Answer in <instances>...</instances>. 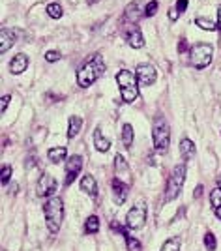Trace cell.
I'll list each match as a JSON object with an SVG mask.
<instances>
[{"label": "cell", "instance_id": "cell-16", "mask_svg": "<svg viewBox=\"0 0 221 251\" xmlns=\"http://www.w3.org/2000/svg\"><path fill=\"white\" fill-rule=\"evenodd\" d=\"M83 118L81 116H69L68 120V139H73V137H77L79 133H81V129H83Z\"/></svg>", "mask_w": 221, "mask_h": 251}, {"label": "cell", "instance_id": "cell-2", "mask_svg": "<svg viewBox=\"0 0 221 251\" xmlns=\"http://www.w3.org/2000/svg\"><path fill=\"white\" fill-rule=\"evenodd\" d=\"M43 214H45V221H47V229L56 235L62 227L64 221V203L60 197H49V201L43 204Z\"/></svg>", "mask_w": 221, "mask_h": 251}, {"label": "cell", "instance_id": "cell-14", "mask_svg": "<svg viewBox=\"0 0 221 251\" xmlns=\"http://www.w3.org/2000/svg\"><path fill=\"white\" fill-rule=\"evenodd\" d=\"M27 68H28V56L23 55V53L15 55L12 58V62H10V73L12 75H19V73H23Z\"/></svg>", "mask_w": 221, "mask_h": 251}, {"label": "cell", "instance_id": "cell-26", "mask_svg": "<svg viewBox=\"0 0 221 251\" xmlns=\"http://www.w3.org/2000/svg\"><path fill=\"white\" fill-rule=\"evenodd\" d=\"M126 246H127V251H141L142 250V244L141 240H137L135 236H126Z\"/></svg>", "mask_w": 221, "mask_h": 251}, {"label": "cell", "instance_id": "cell-11", "mask_svg": "<svg viewBox=\"0 0 221 251\" xmlns=\"http://www.w3.org/2000/svg\"><path fill=\"white\" fill-rule=\"evenodd\" d=\"M114 178L127 182V184L131 182V171H129V165H127V161L124 159L122 154L114 156Z\"/></svg>", "mask_w": 221, "mask_h": 251}, {"label": "cell", "instance_id": "cell-8", "mask_svg": "<svg viewBox=\"0 0 221 251\" xmlns=\"http://www.w3.org/2000/svg\"><path fill=\"white\" fill-rule=\"evenodd\" d=\"M81 169H83V157H81L79 154L69 156V159L66 161V178H64V186H71L73 180L81 174Z\"/></svg>", "mask_w": 221, "mask_h": 251}, {"label": "cell", "instance_id": "cell-3", "mask_svg": "<svg viewBox=\"0 0 221 251\" xmlns=\"http://www.w3.org/2000/svg\"><path fill=\"white\" fill-rule=\"evenodd\" d=\"M116 83L120 88V96L124 103H133L139 98V81L137 77L127 70H120L116 73Z\"/></svg>", "mask_w": 221, "mask_h": 251}, {"label": "cell", "instance_id": "cell-25", "mask_svg": "<svg viewBox=\"0 0 221 251\" xmlns=\"http://www.w3.org/2000/svg\"><path fill=\"white\" fill-rule=\"evenodd\" d=\"M47 14L53 19H60L62 14H64V10H62V6L58 2H51V4H47Z\"/></svg>", "mask_w": 221, "mask_h": 251}, {"label": "cell", "instance_id": "cell-33", "mask_svg": "<svg viewBox=\"0 0 221 251\" xmlns=\"http://www.w3.org/2000/svg\"><path fill=\"white\" fill-rule=\"evenodd\" d=\"M135 10H137V4H129V6H127V12H126V17H129V19H137Z\"/></svg>", "mask_w": 221, "mask_h": 251}, {"label": "cell", "instance_id": "cell-37", "mask_svg": "<svg viewBox=\"0 0 221 251\" xmlns=\"http://www.w3.org/2000/svg\"><path fill=\"white\" fill-rule=\"evenodd\" d=\"M188 49V42L186 40H180V43H178V53H184Z\"/></svg>", "mask_w": 221, "mask_h": 251}, {"label": "cell", "instance_id": "cell-15", "mask_svg": "<svg viewBox=\"0 0 221 251\" xmlns=\"http://www.w3.org/2000/svg\"><path fill=\"white\" fill-rule=\"evenodd\" d=\"M81 189H83L86 195H90L92 199L97 197V182L92 174H84L81 178Z\"/></svg>", "mask_w": 221, "mask_h": 251}, {"label": "cell", "instance_id": "cell-19", "mask_svg": "<svg viewBox=\"0 0 221 251\" xmlns=\"http://www.w3.org/2000/svg\"><path fill=\"white\" fill-rule=\"evenodd\" d=\"M94 146H96L97 152H107L110 148V139L103 137V133H101L99 127L94 129Z\"/></svg>", "mask_w": 221, "mask_h": 251}, {"label": "cell", "instance_id": "cell-28", "mask_svg": "<svg viewBox=\"0 0 221 251\" xmlns=\"http://www.w3.org/2000/svg\"><path fill=\"white\" fill-rule=\"evenodd\" d=\"M210 203L214 208H220L221 206V188H214L210 191Z\"/></svg>", "mask_w": 221, "mask_h": 251}, {"label": "cell", "instance_id": "cell-30", "mask_svg": "<svg viewBox=\"0 0 221 251\" xmlns=\"http://www.w3.org/2000/svg\"><path fill=\"white\" fill-rule=\"evenodd\" d=\"M10 180H12V167L4 165L2 167V186L6 188V184H10Z\"/></svg>", "mask_w": 221, "mask_h": 251}, {"label": "cell", "instance_id": "cell-20", "mask_svg": "<svg viewBox=\"0 0 221 251\" xmlns=\"http://www.w3.org/2000/svg\"><path fill=\"white\" fill-rule=\"evenodd\" d=\"M66 156H68L66 146H55V148H49V152H47V157H49L51 163H60V161H64Z\"/></svg>", "mask_w": 221, "mask_h": 251}, {"label": "cell", "instance_id": "cell-42", "mask_svg": "<svg viewBox=\"0 0 221 251\" xmlns=\"http://www.w3.org/2000/svg\"><path fill=\"white\" fill-rule=\"evenodd\" d=\"M220 184H221V180H220ZM220 188H221V186H220Z\"/></svg>", "mask_w": 221, "mask_h": 251}, {"label": "cell", "instance_id": "cell-13", "mask_svg": "<svg viewBox=\"0 0 221 251\" xmlns=\"http://www.w3.org/2000/svg\"><path fill=\"white\" fill-rule=\"evenodd\" d=\"M14 43H15V30L4 27L0 30V55H6V51L12 49Z\"/></svg>", "mask_w": 221, "mask_h": 251}, {"label": "cell", "instance_id": "cell-6", "mask_svg": "<svg viewBox=\"0 0 221 251\" xmlns=\"http://www.w3.org/2000/svg\"><path fill=\"white\" fill-rule=\"evenodd\" d=\"M212 56H214V47L210 43H195L189 53V60L195 70H205L210 66Z\"/></svg>", "mask_w": 221, "mask_h": 251}, {"label": "cell", "instance_id": "cell-40", "mask_svg": "<svg viewBox=\"0 0 221 251\" xmlns=\"http://www.w3.org/2000/svg\"><path fill=\"white\" fill-rule=\"evenodd\" d=\"M214 212H216V218H220L221 220V206L220 208H214Z\"/></svg>", "mask_w": 221, "mask_h": 251}, {"label": "cell", "instance_id": "cell-31", "mask_svg": "<svg viewBox=\"0 0 221 251\" xmlns=\"http://www.w3.org/2000/svg\"><path fill=\"white\" fill-rule=\"evenodd\" d=\"M109 227L110 229H112V231H116V233H120V235H122V236H127V235H129V233H127V229H126V227H122V225H118V221H110L109 223Z\"/></svg>", "mask_w": 221, "mask_h": 251}, {"label": "cell", "instance_id": "cell-12", "mask_svg": "<svg viewBox=\"0 0 221 251\" xmlns=\"http://www.w3.org/2000/svg\"><path fill=\"white\" fill-rule=\"evenodd\" d=\"M110 188H112V199H114V203H116L118 206L124 204L126 199H127V191H129V184L118 180V178H112Z\"/></svg>", "mask_w": 221, "mask_h": 251}, {"label": "cell", "instance_id": "cell-21", "mask_svg": "<svg viewBox=\"0 0 221 251\" xmlns=\"http://www.w3.org/2000/svg\"><path fill=\"white\" fill-rule=\"evenodd\" d=\"M99 231V218L97 216H88V220L84 221V233L86 235H96Z\"/></svg>", "mask_w": 221, "mask_h": 251}, {"label": "cell", "instance_id": "cell-17", "mask_svg": "<svg viewBox=\"0 0 221 251\" xmlns=\"http://www.w3.org/2000/svg\"><path fill=\"white\" fill-rule=\"evenodd\" d=\"M195 150H197V148H195V144L191 139H186V137H184V139L180 141V156H182L184 161L191 159L195 156Z\"/></svg>", "mask_w": 221, "mask_h": 251}, {"label": "cell", "instance_id": "cell-39", "mask_svg": "<svg viewBox=\"0 0 221 251\" xmlns=\"http://www.w3.org/2000/svg\"><path fill=\"white\" fill-rule=\"evenodd\" d=\"M218 27H220L221 30V6H220V10H218Z\"/></svg>", "mask_w": 221, "mask_h": 251}, {"label": "cell", "instance_id": "cell-18", "mask_svg": "<svg viewBox=\"0 0 221 251\" xmlns=\"http://www.w3.org/2000/svg\"><path fill=\"white\" fill-rule=\"evenodd\" d=\"M126 38H127L129 47H133V49H141V47L144 45V36H142V32H141L139 28H131Z\"/></svg>", "mask_w": 221, "mask_h": 251}, {"label": "cell", "instance_id": "cell-24", "mask_svg": "<svg viewBox=\"0 0 221 251\" xmlns=\"http://www.w3.org/2000/svg\"><path fill=\"white\" fill-rule=\"evenodd\" d=\"M195 25L199 28H203V30H216V28H220L216 21L206 19V17H197V19H195Z\"/></svg>", "mask_w": 221, "mask_h": 251}, {"label": "cell", "instance_id": "cell-5", "mask_svg": "<svg viewBox=\"0 0 221 251\" xmlns=\"http://www.w3.org/2000/svg\"><path fill=\"white\" fill-rule=\"evenodd\" d=\"M184 184H186V165L180 163V165H176V167L173 169V173H171L169 178H167V188H165L167 203H169V201H174V199L180 195Z\"/></svg>", "mask_w": 221, "mask_h": 251}, {"label": "cell", "instance_id": "cell-4", "mask_svg": "<svg viewBox=\"0 0 221 251\" xmlns=\"http://www.w3.org/2000/svg\"><path fill=\"white\" fill-rule=\"evenodd\" d=\"M152 141H154V150L159 154H165L169 150V142H171V127L167 124L163 116H159L152 127Z\"/></svg>", "mask_w": 221, "mask_h": 251}, {"label": "cell", "instance_id": "cell-9", "mask_svg": "<svg viewBox=\"0 0 221 251\" xmlns=\"http://www.w3.org/2000/svg\"><path fill=\"white\" fill-rule=\"evenodd\" d=\"M135 77H137L139 81V86H150V84L156 83L158 73H156V68H154L152 64H139Z\"/></svg>", "mask_w": 221, "mask_h": 251}, {"label": "cell", "instance_id": "cell-22", "mask_svg": "<svg viewBox=\"0 0 221 251\" xmlns=\"http://www.w3.org/2000/svg\"><path fill=\"white\" fill-rule=\"evenodd\" d=\"M122 144L126 148H131V144H133V126L131 124L122 126Z\"/></svg>", "mask_w": 221, "mask_h": 251}, {"label": "cell", "instance_id": "cell-35", "mask_svg": "<svg viewBox=\"0 0 221 251\" xmlns=\"http://www.w3.org/2000/svg\"><path fill=\"white\" fill-rule=\"evenodd\" d=\"M188 4H189V0H178L174 8L178 10V14H182V12H186V10H188Z\"/></svg>", "mask_w": 221, "mask_h": 251}, {"label": "cell", "instance_id": "cell-38", "mask_svg": "<svg viewBox=\"0 0 221 251\" xmlns=\"http://www.w3.org/2000/svg\"><path fill=\"white\" fill-rule=\"evenodd\" d=\"M203 189H205V188H203V184H201V186H197V188H195V193H193V197H195V199H197V197H201V195H203Z\"/></svg>", "mask_w": 221, "mask_h": 251}, {"label": "cell", "instance_id": "cell-23", "mask_svg": "<svg viewBox=\"0 0 221 251\" xmlns=\"http://www.w3.org/2000/svg\"><path fill=\"white\" fill-rule=\"evenodd\" d=\"M180 246H182V238L180 236H173L163 242L161 246V251H180Z\"/></svg>", "mask_w": 221, "mask_h": 251}, {"label": "cell", "instance_id": "cell-41", "mask_svg": "<svg viewBox=\"0 0 221 251\" xmlns=\"http://www.w3.org/2000/svg\"><path fill=\"white\" fill-rule=\"evenodd\" d=\"M86 2H88V4H90V6H94V4H97V2H99V0H86Z\"/></svg>", "mask_w": 221, "mask_h": 251}, {"label": "cell", "instance_id": "cell-10", "mask_svg": "<svg viewBox=\"0 0 221 251\" xmlns=\"http://www.w3.org/2000/svg\"><path fill=\"white\" fill-rule=\"evenodd\" d=\"M56 191V180L49 174H42L40 180L36 182V195L51 197Z\"/></svg>", "mask_w": 221, "mask_h": 251}, {"label": "cell", "instance_id": "cell-7", "mask_svg": "<svg viewBox=\"0 0 221 251\" xmlns=\"http://www.w3.org/2000/svg\"><path fill=\"white\" fill-rule=\"evenodd\" d=\"M144 223H146V204L144 203H137L126 214V227L137 231L141 227H144Z\"/></svg>", "mask_w": 221, "mask_h": 251}, {"label": "cell", "instance_id": "cell-29", "mask_svg": "<svg viewBox=\"0 0 221 251\" xmlns=\"http://www.w3.org/2000/svg\"><path fill=\"white\" fill-rule=\"evenodd\" d=\"M158 0H150L148 4H146V8H144V15L146 17H152V15H156V12H158Z\"/></svg>", "mask_w": 221, "mask_h": 251}, {"label": "cell", "instance_id": "cell-32", "mask_svg": "<svg viewBox=\"0 0 221 251\" xmlns=\"http://www.w3.org/2000/svg\"><path fill=\"white\" fill-rule=\"evenodd\" d=\"M60 58H62L60 51H47V53H45V60H47V62H58Z\"/></svg>", "mask_w": 221, "mask_h": 251}, {"label": "cell", "instance_id": "cell-27", "mask_svg": "<svg viewBox=\"0 0 221 251\" xmlns=\"http://www.w3.org/2000/svg\"><path fill=\"white\" fill-rule=\"evenodd\" d=\"M205 248H206L208 251H216V248H218V240H216V235H214V233H210V231H208L206 235H205Z\"/></svg>", "mask_w": 221, "mask_h": 251}, {"label": "cell", "instance_id": "cell-36", "mask_svg": "<svg viewBox=\"0 0 221 251\" xmlns=\"http://www.w3.org/2000/svg\"><path fill=\"white\" fill-rule=\"evenodd\" d=\"M178 10H176V8H171V10H169V19H171V21H176V19H178Z\"/></svg>", "mask_w": 221, "mask_h": 251}, {"label": "cell", "instance_id": "cell-1", "mask_svg": "<svg viewBox=\"0 0 221 251\" xmlns=\"http://www.w3.org/2000/svg\"><path fill=\"white\" fill-rule=\"evenodd\" d=\"M103 71H105L103 56L99 55V53H96V55L90 56L83 66L79 68V71H77V84L81 88H88V86H92L103 75Z\"/></svg>", "mask_w": 221, "mask_h": 251}, {"label": "cell", "instance_id": "cell-34", "mask_svg": "<svg viewBox=\"0 0 221 251\" xmlns=\"http://www.w3.org/2000/svg\"><path fill=\"white\" fill-rule=\"evenodd\" d=\"M10 99H12V96H10V94L2 96V99H0V101H2V107H0V111H2V114H4V112H6V109H8V105H10Z\"/></svg>", "mask_w": 221, "mask_h": 251}]
</instances>
